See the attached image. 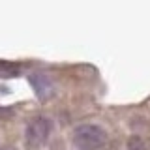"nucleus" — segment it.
I'll list each match as a JSON object with an SVG mask.
<instances>
[{
  "instance_id": "nucleus-1",
  "label": "nucleus",
  "mask_w": 150,
  "mask_h": 150,
  "mask_svg": "<svg viewBox=\"0 0 150 150\" xmlns=\"http://www.w3.org/2000/svg\"><path fill=\"white\" fill-rule=\"evenodd\" d=\"M105 141H107L105 129L96 124L77 126L73 131V144L79 150H98L105 144Z\"/></svg>"
},
{
  "instance_id": "nucleus-2",
  "label": "nucleus",
  "mask_w": 150,
  "mask_h": 150,
  "mask_svg": "<svg viewBox=\"0 0 150 150\" xmlns=\"http://www.w3.org/2000/svg\"><path fill=\"white\" fill-rule=\"evenodd\" d=\"M53 129V124L47 116H36L26 124L25 129V143L30 150H38L47 143Z\"/></svg>"
},
{
  "instance_id": "nucleus-3",
  "label": "nucleus",
  "mask_w": 150,
  "mask_h": 150,
  "mask_svg": "<svg viewBox=\"0 0 150 150\" xmlns=\"http://www.w3.org/2000/svg\"><path fill=\"white\" fill-rule=\"evenodd\" d=\"M32 83H34V88H36V92H38L40 98H49L51 94H53V84H51V81L45 75L36 73L34 77H32Z\"/></svg>"
},
{
  "instance_id": "nucleus-4",
  "label": "nucleus",
  "mask_w": 150,
  "mask_h": 150,
  "mask_svg": "<svg viewBox=\"0 0 150 150\" xmlns=\"http://www.w3.org/2000/svg\"><path fill=\"white\" fill-rule=\"evenodd\" d=\"M13 71H15V69L9 68V66H0V77H11Z\"/></svg>"
},
{
  "instance_id": "nucleus-5",
  "label": "nucleus",
  "mask_w": 150,
  "mask_h": 150,
  "mask_svg": "<svg viewBox=\"0 0 150 150\" xmlns=\"http://www.w3.org/2000/svg\"><path fill=\"white\" fill-rule=\"evenodd\" d=\"M2 150H13V148H2Z\"/></svg>"
}]
</instances>
